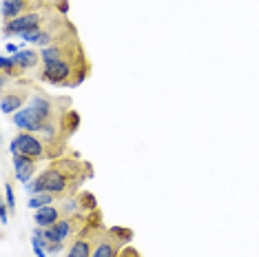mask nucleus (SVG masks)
Returning <instances> with one entry per match:
<instances>
[{"label":"nucleus","instance_id":"f257e3e1","mask_svg":"<svg viewBox=\"0 0 259 257\" xmlns=\"http://www.w3.org/2000/svg\"><path fill=\"white\" fill-rule=\"evenodd\" d=\"M82 175L78 173V162H56L47 171H42L33 180V184H25L29 195H38V193H54V195H62L71 186H75Z\"/></svg>","mask_w":259,"mask_h":257},{"label":"nucleus","instance_id":"f03ea898","mask_svg":"<svg viewBox=\"0 0 259 257\" xmlns=\"http://www.w3.org/2000/svg\"><path fill=\"white\" fill-rule=\"evenodd\" d=\"M84 64H89L84 54L78 58H69V60H56V62L40 64V80L47 84H54V87H67L69 80L73 78V73L78 71L80 67H84Z\"/></svg>","mask_w":259,"mask_h":257},{"label":"nucleus","instance_id":"7ed1b4c3","mask_svg":"<svg viewBox=\"0 0 259 257\" xmlns=\"http://www.w3.org/2000/svg\"><path fill=\"white\" fill-rule=\"evenodd\" d=\"M9 151L11 155L14 153H22V155H29L33 160H49V142H45L38 133H27V131H20L18 136L11 140L9 144Z\"/></svg>","mask_w":259,"mask_h":257},{"label":"nucleus","instance_id":"20e7f679","mask_svg":"<svg viewBox=\"0 0 259 257\" xmlns=\"http://www.w3.org/2000/svg\"><path fill=\"white\" fill-rule=\"evenodd\" d=\"M45 9V7H42ZM38 9V11H29L25 16H18V18L9 20L3 25V36L9 38V36H22L29 29H36V27H42L47 18H45V11Z\"/></svg>","mask_w":259,"mask_h":257},{"label":"nucleus","instance_id":"39448f33","mask_svg":"<svg viewBox=\"0 0 259 257\" xmlns=\"http://www.w3.org/2000/svg\"><path fill=\"white\" fill-rule=\"evenodd\" d=\"M29 96H31V87H29V84L14 87L11 91L5 89L3 100H0V109H3V113L5 115H14L16 111H20L29 100H31Z\"/></svg>","mask_w":259,"mask_h":257},{"label":"nucleus","instance_id":"423d86ee","mask_svg":"<svg viewBox=\"0 0 259 257\" xmlns=\"http://www.w3.org/2000/svg\"><path fill=\"white\" fill-rule=\"evenodd\" d=\"M47 0H3V20L9 22L18 16H25L29 11H38L47 7Z\"/></svg>","mask_w":259,"mask_h":257},{"label":"nucleus","instance_id":"0eeeda50","mask_svg":"<svg viewBox=\"0 0 259 257\" xmlns=\"http://www.w3.org/2000/svg\"><path fill=\"white\" fill-rule=\"evenodd\" d=\"M11 122H14L16 128L27 131V133H40V131H42V126L47 124V122L40 118L36 111L29 107V104H25L20 111H16V113L11 115Z\"/></svg>","mask_w":259,"mask_h":257},{"label":"nucleus","instance_id":"6e6552de","mask_svg":"<svg viewBox=\"0 0 259 257\" xmlns=\"http://www.w3.org/2000/svg\"><path fill=\"white\" fill-rule=\"evenodd\" d=\"M100 235H96V231L93 229H84L80 231V237L75 239V242L69 246V253L67 257H91L93 248H96Z\"/></svg>","mask_w":259,"mask_h":257},{"label":"nucleus","instance_id":"1a4fd4ad","mask_svg":"<svg viewBox=\"0 0 259 257\" xmlns=\"http://www.w3.org/2000/svg\"><path fill=\"white\" fill-rule=\"evenodd\" d=\"M36 171H38V160H33V157H29V155H22V153H14V173H16L18 182L29 184Z\"/></svg>","mask_w":259,"mask_h":257},{"label":"nucleus","instance_id":"9d476101","mask_svg":"<svg viewBox=\"0 0 259 257\" xmlns=\"http://www.w3.org/2000/svg\"><path fill=\"white\" fill-rule=\"evenodd\" d=\"M62 218H64V213H62L60 204H49V206H42L33 213V222H36V226H40V229H49V226H54Z\"/></svg>","mask_w":259,"mask_h":257},{"label":"nucleus","instance_id":"9b49d317","mask_svg":"<svg viewBox=\"0 0 259 257\" xmlns=\"http://www.w3.org/2000/svg\"><path fill=\"white\" fill-rule=\"evenodd\" d=\"M111 233L113 231L102 233V237L98 239V244H96V248H93L91 257H117V253H120V242H115Z\"/></svg>","mask_w":259,"mask_h":257},{"label":"nucleus","instance_id":"f8f14e48","mask_svg":"<svg viewBox=\"0 0 259 257\" xmlns=\"http://www.w3.org/2000/svg\"><path fill=\"white\" fill-rule=\"evenodd\" d=\"M16 64H18L20 73L25 71H31V69H36L38 64H42V60H40V51H33V49H22L18 51V54L14 56Z\"/></svg>","mask_w":259,"mask_h":257},{"label":"nucleus","instance_id":"ddd939ff","mask_svg":"<svg viewBox=\"0 0 259 257\" xmlns=\"http://www.w3.org/2000/svg\"><path fill=\"white\" fill-rule=\"evenodd\" d=\"M58 202V195H54V193H38V195H31L27 202L29 208H33V211H38V208L42 206H49V204H56Z\"/></svg>","mask_w":259,"mask_h":257},{"label":"nucleus","instance_id":"4468645a","mask_svg":"<svg viewBox=\"0 0 259 257\" xmlns=\"http://www.w3.org/2000/svg\"><path fill=\"white\" fill-rule=\"evenodd\" d=\"M60 120H62L60 124H62V133H64V136H71L75 128L80 126V115L75 113V111H64Z\"/></svg>","mask_w":259,"mask_h":257},{"label":"nucleus","instance_id":"2eb2a0df","mask_svg":"<svg viewBox=\"0 0 259 257\" xmlns=\"http://www.w3.org/2000/svg\"><path fill=\"white\" fill-rule=\"evenodd\" d=\"M78 200H80V208H82V211H87V213H89V211H96V208H98L96 197H93V193H89V191L80 193Z\"/></svg>","mask_w":259,"mask_h":257},{"label":"nucleus","instance_id":"dca6fc26","mask_svg":"<svg viewBox=\"0 0 259 257\" xmlns=\"http://www.w3.org/2000/svg\"><path fill=\"white\" fill-rule=\"evenodd\" d=\"M45 27V25H42ZM42 27H36V29H29V31L22 33V40L25 42H31V45H38V40H40V33H42Z\"/></svg>","mask_w":259,"mask_h":257},{"label":"nucleus","instance_id":"f3484780","mask_svg":"<svg viewBox=\"0 0 259 257\" xmlns=\"http://www.w3.org/2000/svg\"><path fill=\"white\" fill-rule=\"evenodd\" d=\"M5 202H7V206L11 211H16V195H14V189H11L9 182L5 184Z\"/></svg>","mask_w":259,"mask_h":257},{"label":"nucleus","instance_id":"a211bd4d","mask_svg":"<svg viewBox=\"0 0 259 257\" xmlns=\"http://www.w3.org/2000/svg\"><path fill=\"white\" fill-rule=\"evenodd\" d=\"M0 222H3V224H7V222H9V206H7V202L0 204Z\"/></svg>","mask_w":259,"mask_h":257},{"label":"nucleus","instance_id":"6ab92c4d","mask_svg":"<svg viewBox=\"0 0 259 257\" xmlns=\"http://www.w3.org/2000/svg\"><path fill=\"white\" fill-rule=\"evenodd\" d=\"M62 250H64V242L49 244V246H47V253H62Z\"/></svg>","mask_w":259,"mask_h":257},{"label":"nucleus","instance_id":"aec40b11","mask_svg":"<svg viewBox=\"0 0 259 257\" xmlns=\"http://www.w3.org/2000/svg\"><path fill=\"white\" fill-rule=\"evenodd\" d=\"M5 51H7V56H16V54H18V51H22V49H20L18 45H14V42H7V45H5Z\"/></svg>","mask_w":259,"mask_h":257},{"label":"nucleus","instance_id":"412c9836","mask_svg":"<svg viewBox=\"0 0 259 257\" xmlns=\"http://www.w3.org/2000/svg\"><path fill=\"white\" fill-rule=\"evenodd\" d=\"M33 253H36V257H49L47 255V248H42V246H33Z\"/></svg>","mask_w":259,"mask_h":257}]
</instances>
